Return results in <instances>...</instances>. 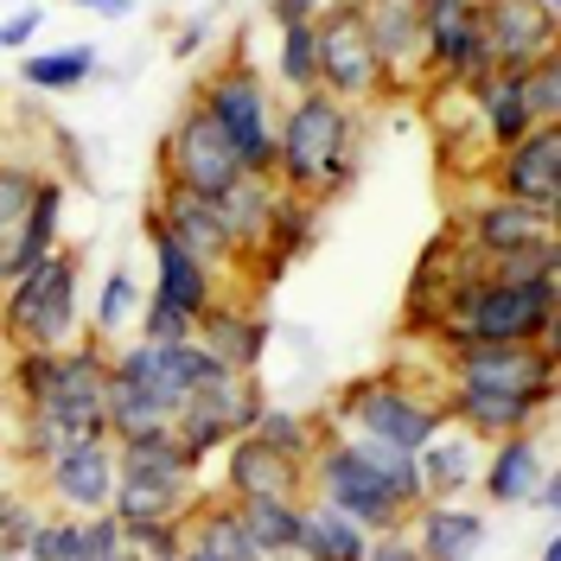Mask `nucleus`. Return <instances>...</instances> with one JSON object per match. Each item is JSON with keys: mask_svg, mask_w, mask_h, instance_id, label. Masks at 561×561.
I'll use <instances>...</instances> for the list:
<instances>
[{"mask_svg": "<svg viewBox=\"0 0 561 561\" xmlns=\"http://www.w3.org/2000/svg\"><path fill=\"white\" fill-rule=\"evenodd\" d=\"M20 77L33 83V90H77L83 77H96V51L90 45H58V51H33L26 65H20Z\"/></svg>", "mask_w": 561, "mask_h": 561, "instance_id": "c9c22d12", "label": "nucleus"}, {"mask_svg": "<svg viewBox=\"0 0 561 561\" xmlns=\"http://www.w3.org/2000/svg\"><path fill=\"white\" fill-rule=\"evenodd\" d=\"M179 561H217V556H205L198 542H185V549H179Z\"/></svg>", "mask_w": 561, "mask_h": 561, "instance_id": "5fc2aeb1", "label": "nucleus"}, {"mask_svg": "<svg viewBox=\"0 0 561 561\" xmlns=\"http://www.w3.org/2000/svg\"><path fill=\"white\" fill-rule=\"evenodd\" d=\"M332 421L357 440H383V447L421 454L447 427V402L427 396V389H409L402 377H357V383L332 396Z\"/></svg>", "mask_w": 561, "mask_h": 561, "instance_id": "20e7f679", "label": "nucleus"}, {"mask_svg": "<svg viewBox=\"0 0 561 561\" xmlns=\"http://www.w3.org/2000/svg\"><path fill=\"white\" fill-rule=\"evenodd\" d=\"M542 561H561V549H556V542H549V549H542Z\"/></svg>", "mask_w": 561, "mask_h": 561, "instance_id": "6e6d98bb", "label": "nucleus"}, {"mask_svg": "<svg viewBox=\"0 0 561 561\" xmlns=\"http://www.w3.org/2000/svg\"><path fill=\"white\" fill-rule=\"evenodd\" d=\"M51 370H58V351L20 345V351H13V396H20L26 409H38V402H45V389H51Z\"/></svg>", "mask_w": 561, "mask_h": 561, "instance_id": "37998d69", "label": "nucleus"}, {"mask_svg": "<svg viewBox=\"0 0 561 561\" xmlns=\"http://www.w3.org/2000/svg\"><path fill=\"white\" fill-rule=\"evenodd\" d=\"M128 549H135V561L140 556H179L185 549V524H140V529H128Z\"/></svg>", "mask_w": 561, "mask_h": 561, "instance_id": "49530a36", "label": "nucleus"}, {"mask_svg": "<svg viewBox=\"0 0 561 561\" xmlns=\"http://www.w3.org/2000/svg\"><path fill=\"white\" fill-rule=\"evenodd\" d=\"M160 185H179V192H198V198H224L243 167H237V153H230V140L217 135V122H210L198 103H185V115L173 122V135L160 140Z\"/></svg>", "mask_w": 561, "mask_h": 561, "instance_id": "6e6552de", "label": "nucleus"}, {"mask_svg": "<svg viewBox=\"0 0 561 561\" xmlns=\"http://www.w3.org/2000/svg\"><path fill=\"white\" fill-rule=\"evenodd\" d=\"M268 13H275V26H313L325 0H268Z\"/></svg>", "mask_w": 561, "mask_h": 561, "instance_id": "8fccbe9b", "label": "nucleus"}, {"mask_svg": "<svg viewBox=\"0 0 561 561\" xmlns=\"http://www.w3.org/2000/svg\"><path fill=\"white\" fill-rule=\"evenodd\" d=\"M38 167L33 160H0V230H20L26 224V210L38 198Z\"/></svg>", "mask_w": 561, "mask_h": 561, "instance_id": "4c0bfd02", "label": "nucleus"}, {"mask_svg": "<svg viewBox=\"0 0 561 561\" xmlns=\"http://www.w3.org/2000/svg\"><path fill=\"white\" fill-rule=\"evenodd\" d=\"M153 217H160V230L179 237V243L192 249L198 262L210 268H224L230 262V237H224V217H217V198H198V192H179V185H160V198H153Z\"/></svg>", "mask_w": 561, "mask_h": 561, "instance_id": "393cba45", "label": "nucleus"}, {"mask_svg": "<svg viewBox=\"0 0 561 561\" xmlns=\"http://www.w3.org/2000/svg\"><path fill=\"white\" fill-rule=\"evenodd\" d=\"M447 421L466 427L479 447L491 440H504V434H524V427H542L549 415V402H536V396H511V389H472V383H447Z\"/></svg>", "mask_w": 561, "mask_h": 561, "instance_id": "4be33fe9", "label": "nucleus"}, {"mask_svg": "<svg viewBox=\"0 0 561 561\" xmlns=\"http://www.w3.org/2000/svg\"><path fill=\"white\" fill-rule=\"evenodd\" d=\"M185 542H198V549L217 556V561H262V549L249 542V529H243V517H237L230 497L192 504V511H185Z\"/></svg>", "mask_w": 561, "mask_h": 561, "instance_id": "2f4dec72", "label": "nucleus"}, {"mask_svg": "<svg viewBox=\"0 0 561 561\" xmlns=\"http://www.w3.org/2000/svg\"><path fill=\"white\" fill-rule=\"evenodd\" d=\"M108 377L128 383L135 396H147L167 421H179V409L192 402V389L210 377V357L198 351V339H185V345H147V339H135V345H122L108 357Z\"/></svg>", "mask_w": 561, "mask_h": 561, "instance_id": "0eeeda50", "label": "nucleus"}, {"mask_svg": "<svg viewBox=\"0 0 561 561\" xmlns=\"http://www.w3.org/2000/svg\"><path fill=\"white\" fill-rule=\"evenodd\" d=\"M275 77H280V90H287V96L319 90V38H313V26H280Z\"/></svg>", "mask_w": 561, "mask_h": 561, "instance_id": "e433bc0d", "label": "nucleus"}, {"mask_svg": "<svg viewBox=\"0 0 561 561\" xmlns=\"http://www.w3.org/2000/svg\"><path fill=\"white\" fill-rule=\"evenodd\" d=\"M0 556H7V542H0Z\"/></svg>", "mask_w": 561, "mask_h": 561, "instance_id": "13d9d810", "label": "nucleus"}, {"mask_svg": "<svg viewBox=\"0 0 561 561\" xmlns=\"http://www.w3.org/2000/svg\"><path fill=\"white\" fill-rule=\"evenodd\" d=\"M454 237L466 243V255L479 268H491V262H504L517 249L556 237V217H542V210H529V205H511V198L491 192V198H479V205L466 210V230H454Z\"/></svg>", "mask_w": 561, "mask_h": 561, "instance_id": "dca6fc26", "label": "nucleus"}, {"mask_svg": "<svg viewBox=\"0 0 561 561\" xmlns=\"http://www.w3.org/2000/svg\"><path fill=\"white\" fill-rule=\"evenodd\" d=\"M249 542L262 549V561H287L294 556V536H300V497H243L237 504Z\"/></svg>", "mask_w": 561, "mask_h": 561, "instance_id": "473e14b6", "label": "nucleus"}, {"mask_svg": "<svg viewBox=\"0 0 561 561\" xmlns=\"http://www.w3.org/2000/svg\"><path fill=\"white\" fill-rule=\"evenodd\" d=\"M147 249H153V294H160V300H173L179 313L198 319L210 300H217V268L198 262L179 237H167L153 210H147Z\"/></svg>", "mask_w": 561, "mask_h": 561, "instance_id": "5701e85b", "label": "nucleus"}, {"mask_svg": "<svg viewBox=\"0 0 561 561\" xmlns=\"http://www.w3.org/2000/svg\"><path fill=\"white\" fill-rule=\"evenodd\" d=\"M38 409L58 421V427H70L77 440H108V351L103 345H65Z\"/></svg>", "mask_w": 561, "mask_h": 561, "instance_id": "9d476101", "label": "nucleus"}, {"mask_svg": "<svg viewBox=\"0 0 561 561\" xmlns=\"http://www.w3.org/2000/svg\"><path fill=\"white\" fill-rule=\"evenodd\" d=\"M479 459L485 447L466 434V427H440L427 447L415 454V472H421V497H466V485H479Z\"/></svg>", "mask_w": 561, "mask_h": 561, "instance_id": "cd10ccee", "label": "nucleus"}, {"mask_svg": "<svg viewBox=\"0 0 561 561\" xmlns=\"http://www.w3.org/2000/svg\"><path fill=\"white\" fill-rule=\"evenodd\" d=\"M364 561H421V556H415V542H409V529H383V536H370Z\"/></svg>", "mask_w": 561, "mask_h": 561, "instance_id": "de8ad7c7", "label": "nucleus"}, {"mask_svg": "<svg viewBox=\"0 0 561 561\" xmlns=\"http://www.w3.org/2000/svg\"><path fill=\"white\" fill-rule=\"evenodd\" d=\"M364 38L377 51V70H383V90L402 96L415 90L421 70H427V45H421V0H364Z\"/></svg>", "mask_w": 561, "mask_h": 561, "instance_id": "2eb2a0df", "label": "nucleus"}, {"mask_svg": "<svg viewBox=\"0 0 561 561\" xmlns=\"http://www.w3.org/2000/svg\"><path fill=\"white\" fill-rule=\"evenodd\" d=\"M491 179H497V198L556 217L561 210V122H542L517 147L491 153Z\"/></svg>", "mask_w": 561, "mask_h": 561, "instance_id": "4468645a", "label": "nucleus"}, {"mask_svg": "<svg viewBox=\"0 0 561 561\" xmlns=\"http://www.w3.org/2000/svg\"><path fill=\"white\" fill-rule=\"evenodd\" d=\"M364 549H370L364 524H351L345 511H332L319 497H300V536H294L287 561H364Z\"/></svg>", "mask_w": 561, "mask_h": 561, "instance_id": "c85d7f7f", "label": "nucleus"}, {"mask_svg": "<svg viewBox=\"0 0 561 561\" xmlns=\"http://www.w3.org/2000/svg\"><path fill=\"white\" fill-rule=\"evenodd\" d=\"M319 243V205H307V198H294V192H280L275 210H268V237H262V268L268 275H287L307 249Z\"/></svg>", "mask_w": 561, "mask_h": 561, "instance_id": "7c9ffc66", "label": "nucleus"}, {"mask_svg": "<svg viewBox=\"0 0 561 561\" xmlns=\"http://www.w3.org/2000/svg\"><path fill=\"white\" fill-rule=\"evenodd\" d=\"M447 383L556 402V345H459L447 351Z\"/></svg>", "mask_w": 561, "mask_h": 561, "instance_id": "9b49d317", "label": "nucleus"}, {"mask_svg": "<svg viewBox=\"0 0 561 561\" xmlns=\"http://www.w3.org/2000/svg\"><path fill=\"white\" fill-rule=\"evenodd\" d=\"M185 409L205 415V421H217L224 434H249V421L262 415V383H255V377H237V370H224V364H210V377L192 389Z\"/></svg>", "mask_w": 561, "mask_h": 561, "instance_id": "c756f323", "label": "nucleus"}, {"mask_svg": "<svg viewBox=\"0 0 561 561\" xmlns=\"http://www.w3.org/2000/svg\"><path fill=\"white\" fill-rule=\"evenodd\" d=\"M402 529L421 561H472L485 549V511H472L466 497H427L409 511Z\"/></svg>", "mask_w": 561, "mask_h": 561, "instance_id": "aec40b11", "label": "nucleus"}, {"mask_svg": "<svg viewBox=\"0 0 561 561\" xmlns=\"http://www.w3.org/2000/svg\"><path fill=\"white\" fill-rule=\"evenodd\" d=\"M319 38V90L339 96L345 108L383 96V70H377V51L364 38V13L357 7H325L313 20Z\"/></svg>", "mask_w": 561, "mask_h": 561, "instance_id": "1a4fd4ad", "label": "nucleus"}, {"mask_svg": "<svg viewBox=\"0 0 561 561\" xmlns=\"http://www.w3.org/2000/svg\"><path fill=\"white\" fill-rule=\"evenodd\" d=\"M307 497L345 511L351 524H364L370 536L409 524V504L396 497V485L364 459V447L351 440L339 421H319V447L307 454Z\"/></svg>", "mask_w": 561, "mask_h": 561, "instance_id": "7ed1b4c3", "label": "nucleus"}, {"mask_svg": "<svg viewBox=\"0 0 561 561\" xmlns=\"http://www.w3.org/2000/svg\"><path fill=\"white\" fill-rule=\"evenodd\" d=\"M351 179H357V115L325 90L294 96L275 128V185L307 205H325L345 198Z\"/></svg>", "mask_w": 561, "mask_h": 561, "instance_id": "f03ea898", "label": "nucleus"}, {"mask_svg": "<svg viewBox=\"0 0 561 561\" xmlns=\"http://www.w3.org/2000/svg\"><path fill=\"white\" fill-rule=\"evenodd\" d=\"M115 447V485H160V491H192L198 485V459L185 454L173 427H153V434H122L108 440Z\"/></svg>", "mask_w": 561, "mask_h": 561, "instance_id": "6ab92c4d", "label": "nucleus"}, {"mask_svg": "<svg viewBox=\"0 0 561 561\" xmlns=\"http://www.w3.org/2000/svg\"><path fill=\"white\" fill-rule=\"evenodd\" d=\"M556 7L542 0H479V38H485L491 70H529L556 58Z\"/></svg>", "mask_w": 561, "mask_h": 561, "instance_id": "ddd939ff", "label": "nucleus"}, {"mask_svg": "<svg viewBox=\"0 0 561 561\" xmlns=\"http://www.w3.org/2000/svg\"><path fill=\"white\" fill-rule=\"evenodd\" d=\"M77 287H83V268L70 249H51L45 262H33L26 275L7 287L0 300V325L13 351L33 345V351H65L70 332H77Z\"/></svg>", "mask_w": 561, "mask_h": 561, "instance_id": "423d86ee", "label": "nucleus"}, {"mask_svg": "<svg viewBox=\"0 0 561 561\" xmlns=\"http://www.w3.org/2000/svg\"><path fill=\"white\" fill-rule=\"evenodd\" d=\"M421 45H427V70L454 90H472L491 77L485 38H479V0H421Z\"/></svg>", "mask_w": 561, "mask_h": 561, "instance_id": "f8f14e48", "label": "nucleus"}, {"mask_svg": "<svg viewBox=\"0 0 561 561\" xmlns=\"http://www.w3.org/2000/svg\"><path fill=\"white\" fill-rule=\"evenodd\" d=\"M77 536H83V517H38L20 556L26 561H77Z\"/></svg>", "mask_w": 561, "mask_h": 561, "instance_id": "79ce46f5", "label": "nucleus"}, {"mask_svg": "<svg viewBox=\"0 0 561 561\" xmlns=\"http://www.w3.org/2000/svg\"><path fill=\"white\" fill-rule=\"evenodd\" d=\"M77 561H135L128 549V529L115 511H96V517H83V536H77Z\"/></svg>", "mask_w": 561, "mask_h": 561, "instance_id": "58836bf2", "label": "nucleus"}, {"mask_svg": "<svg viewBox=\"0 0 561 561\" xmlns=\"http://www.w3.org/2000/svg\"><path fill=\"white\" fill-rule=\"evenodd\" d=\"M192 339L205 351L210 364H224V370H237V377H255L262 370V357H268V319L243 307V300H210L198 325H192Z\"/></svg>", "mask_w": 561, "mask_h": 561, "instance_id": "a211bd4d", "label": "nucleus"}, {"mask_svg": "<svg viewBox=\"0 0 561 561\" xmlns=\"http://www.w3.org/2000/svg\"><path fill=\"white\" fill-rule=\"evenodd\" d=\"M249 434H255L262 447H275V454L300 459V466H307V454L319 447V421H307L300 409H275V402H262V415L249 421Z\"/></svg>", "mask_w": 561, "mask_h": 561, "instance_id": "f704fd0d", "label": "nucleus"}, {"mask_svg": "<svg viewBox=\"0 0 561 561\" xmlns=\"http://www.w3.org/2000/svg\"><path fill=\"white\" fill-rule=\"evenodd\" d=\"M542 472H549V440H542V427H524V434H504V440L485 447L479 491H485L491 504H524Z\"/></svg>", "mask_w": 561, "mask_h": 561, "instance_id": "b1692460", "label": "nucleus"}, {"mask_svg": "<svg viewBox=\"0 0 561 561\" xmlns=\"http://www.w3.org/2000/svg\"><path fill=\"white\" fill-rule=\"evenodd\" d=\"M224 497L230 504H243V497H307V466L262 447L255 434H237L224 447Z\"/></svg>", "mask_w": 561, "mask_h": 561, "instance_id": "412c9836", "label": "nucleus"}, {"mask_svg": "<svg viewBox=\"0 0 561 561\" xmlns=\"http://www.w3.org/2000/svg\"><path fill=\"white\" fill-rule=\"evenodd\" d=\"M280 185L275 179H255L243 173L224 198H217V217H224V237H230V262H243L255 268V255H262V237H268V210H275Z\"/></svg>", "mask_w": 561, "mask_h": 561, "instance_id": "a878e982", "label": "nucleus"}, {"mask_svg": "<svg viewBox=\"0 0 561 561\" xmlns=\"http://www.w3.org/2000/svg\"><path fill=\"white\" fill-rule=\"evenodd\" d=\"M524 504H536V511H561V479H556V472H542V479L529 485Z\"/></svg>", "mask_w": 561, "mask_h": 561, "instance_id": "603ef678", "label": "nucleus"}, {"mask_svg": "<svg viewBox=\"0 0 561 561\" xmlns=\"http://www.w3.org/2000/svg\"><path fill=\"white\" fill-rule=\"evenodd\" d=\"M70 440H77V434H70V427H58L45 409H26V427H20V459H26V466H38V472H45V466L65 454Z\"/></svg>", "mask_w": 561, "mask_h": 561, "instance_id": "a19ab883", "label": "nucleus"}, {"mask_svg": "<svg viewBox=\"0 0 561 561\" xmlns=\"http://www.w3.org/2000/svg\"><path fill=\"white\" fill-rule=\"evenodd\" d=\"M192 504H198L192 491H160V485H115V497H108V511H115L128 529H140V524H185Z\"/></svg>", "mask_w": 561, "mask_h": 561, "instance_id": "72a5a7b5", "label": "nucleus"}, {"mask_svg": "<svg viewBox=\"0 0 561 561\" xmlns=\"http://www.w3.org/2000/svg\"><path fill=\"white\" fill-rule=\"evenodd\" d=\"M45 491L65 517H96L115 497V447L108 440H70L65 454L45 466Z\"/></svg>", "mask_w": 561, "mask_h": 561, "instance_id": "f3484780", "label": "nucleus"}, {"mask_svg": "<svg viewBox=\"0 0 561 561\" xmlns=\"http://www.w3.org/2000/svg\"><path fill=\"white\" fill-rule=\"evenodd\" d=\"M466 103L479 108V135L491 140V153L517 147V140L536 128V115H529V103H524V70H491L485 83L466 90Z\"/></svg>", "mask_w": 561, "mask_h": 561, "instance_id": "bb28decb", "label": "nucleus"}, {"mask_svg": "<svg viewBox=\"0 0 561 561\" xmlns=\"http://www.w3.org/2000/svg\"><path fill=\"white\" fill-rule=\"evenodd\" d=\"M192 103L217 122V135L230 140V153H237V167H243V173L275 179L280 108H275V96H268V83H262V70H249L243 58H230L224 70H210L205 83H198V96H192Z\"/></svg>", "mask_w": 561, "mask_h": 561, "instance_id": "39448f33", "label": "nucleus"}, {"mask_svg": "<svg viewBox=\"0 0 561 561\" xmlns=\"http://www.w3.org/2000/svg\"><path fill=\"white\" fill-rule=\"evenodd\" d=\"M70 7H90V13H103V20H128V13H135V0H70Z\"/></svg>", "mask_w": 561, "mask_h": 561, "instance_id": "864d4df0", "label": "nucleus"}, {"mask_svg": "<svg viewBox=\"0 0 561 561\" xmlns=\"http://www.w3.org/2000/svg\"><path fill=\"white\" fill-rule=\"evenodd\" d=\"M205 38H210V20H185V26L173 33V58H198Z\"/></svg>", "mask_w": 561, "mask_h": 561, "instance_id": "3c124183", "label": "nucleus"}, {"mask_svg": "<svg viewBox=\"0 0 561 561\" xmlns=\"http://www.w3.org/2000/svg\"><path fill=\"white\" fill-rule=\"evenodd\" d=\"M135 313H140V280L128 275V268H115V275L96 287V332L108 339V332H122Z\"/></svg>", "mask_w": 561, "mask_h": 561, "instance_id": "ea45409f", "label": "nucleus"}, {"mask_svg": "<svg viewBox=\"0 0 561 561\" xmlns=\"http://www.w3.org/2000/svg\"><path fill=\"white\" fill-rule=\"evenodd\" d=\"M561 275L497 280L479 262L440 294V332L447 351L459 345H556V287Z\"/></svg>", "mask_w": 561, "mask_h": 561, "instance_id": "f257e3e1", "label": "nucleus"}, {"mask_svg": "<svg viewBox=\"0 0 561 561\" xmlns=\"http://www.w3.org/2000/svg\"><path fill=\"white\" fill-rule=\"evenodd\" d=\"M33 33H38V7L7 13V20H0V51H20V45H33Z\"/></svg>", "mask_w": 561, "mask_h": 561, "instance_id": "09e8293b", "label": "nucleus"}, {"mask_svg": "<svg viewBox=\"0 0 561 561\" xmlns=\"http://www.w3.org/2000/svg\"><path fill=\"white\" fill-rule=\"evenodd\" d=\"M524 103L536 115V128L542 122H561V58H542V65L524 70Z\"/></svg>", "mask_w": 561, "mask_h": 561, "instance_id": "c03bdc74", "label": "nucleus"}, {"mask_svg": "<svg viewBox=\"0 0 561 561\" xmlns=\"http://www.w3.org/2000/svg\"><path fill=\"white\" fill-rule=\"evenodd\" d=\"M192 325H198L192 313H179L173 300L147 294V307H140V339H147V345H185V339H192Z\"/></svg>", "mask_w": 561, "mask_h": 561, "instance_id": "a18cd8bd", "label": "nucleus"}, {"mask_svg": "<svg viewBox=\"0 0 561 561\" xmlns=\"http://www.w3.org/2000/svg\"><path fill=\"white\" fill-rule=\"evenodd\" d=\"M140 561H179V556H140Z\"/></svg>", "mask_w": 561, "mask_h": 561, "instance_id": "4d7b16f0", "label": "nucleus"}]
</instances>
